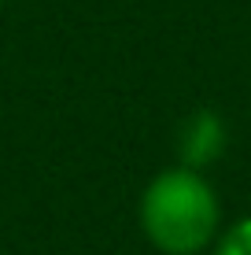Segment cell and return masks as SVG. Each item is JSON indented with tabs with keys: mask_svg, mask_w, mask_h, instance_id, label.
Listing matches in <instances>:
<instances>
[{
	"mask_svg": "<svg viewBox=\"0 0 251 255\" xmlns=\"http://www.w3.org/2000/svg\"><path fill=\"white\" fill-rule=\"evenodd\" d=\"M218 192L192 166L155 174L141 196V230L163 255H196L218 241Z\"/></svg>",
	"mask_w": 251,
	"mask_h": 255,
	"instance_id": "obj_1",
	"label": "cell"
},
{
	"mask_svg": "<svg viewBox=\"0 0 251 255\" xmlns=\"http://www.w3.org/2000/svg\"><path fill=\"white\" fill-rule=\"evenodd\" d=\"M226 144H229L226 119L211 108H200L181 122V129H177V163L192 166V170H207L211 163L222 159Z\"/></svg>",
	"mask_w": 251,
	"mask_h": 255,
	"instance_id": "obj_2",
	"label": "cell"
},
{
	"mask_svg": "<svg viewBox=\"0 0 251 255\" xmlns=\"http://www.w3.org/2000/svg\"><path fill=\"white\" fill-rule=\"evenodd\" d=\"M214 255H251V218H240L229 230H222L214 241Z\"/></svg>",
	"mask_w": 251,
	"mask_h": 255,
	"instance_id": "obj_3",
	"label": "cell"
},
{
	"mask_svg": "<svg viewBox=\"0 0 251 255\" xmlns=\"http://www.w3.org/2000/svg\"><path fill=\"white\" fill-rule=\"evenodd\" d=\"M0 7H4V0H0Z\"/></svg>",
	"mask_w": 251,
	"mask_h": 255,
	"instance_id": "obj_4",
	"label": "cell"
}]
</instances>
